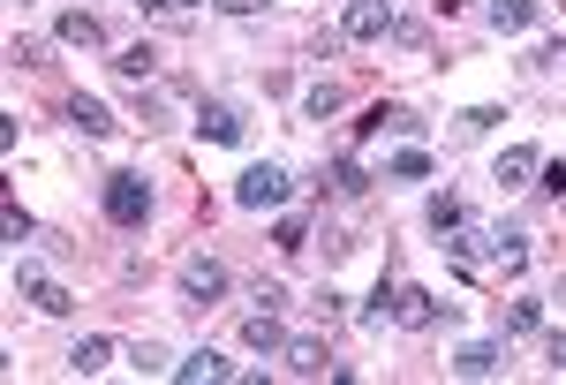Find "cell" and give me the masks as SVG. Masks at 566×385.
Listing matches in <instances>:
<instances>
[{"instance_id": "7402d4cb", "label": "cell", "mask_w": 566, "mask_h": 385, "mask_svg": "<svg viewBox=\"0 0 566 385\" xmlns=\"http://www.w3.org/2000/svg\"><path fill=\"white\" fill-rule=\"evenodd\" d=\"M332 190H340V196H363V190H370L363 159H332Z\"/></svg>"}, {"instance_id": "1f68e13d", "label": "cell", "mask_w": 566, "mask_h": 385, "mask_svg": "<svg viewBox=\"0 0 566 385\" xmlns=\"http://www.w3.org/2000/svg\"><path fill=\"white\" fill-rule=\"evenodd\" d=\"M166 8H204V0H166Z\"/></svg>"}, {"instance_id": "d6986e66", "label": "cell", "mask_w": 566, "mask_h": 385, "mask_svg": "<svg viewBox=\"0 0 566 385\" xmlns=\"http://www.w3.org/2000/svg\"><path fill=\"white\" fill-rule=\"evenodd\" d=\"M430 227H438V234H453V227H468V204H461V196L445 190V196H430Z\"/></svg>"}, {"instance_id": "ba28073f", "label": "cell", "mask_w": 566, "mask_h": 385, "mask_svg": "<svg viewBox=\"0 0 566 385\" xmlns=\"http://www.w3.org/2000/svg\"><path fill=\"white\" fill-rule=\"evenodd\" d=\"M483 15H491V30H499V38H521V30H537V15H544V8H537V0H491Z\"/></svg>"}, {"instance_id": "83f0119b", "label": "cell", "mask_w": 566, "mask_h": 385, "mask_svg": "<svg viewBox=\"0 0 566 385\" xmlns=\"http://www.w3.org/2000/svg\"><path fill=\"white\" fill-rule=\"evenodd\" d=\"M273 242H280V249H302L310 234H302V219H280V227H273Z\"/></svg>"}, {"instance_id": "7a4b0ae2", "label": "cell", "mask_w": 566, "mask_h": 385, "mask_svg": "<svg viewBox=\"0 0 566 385\" xmlns=\"http://www.w3.org/2000/svg\"><path fill=\"white\" fill-rule=\"evenodd\" d=\"M106 219L114 227H143L151 219V182L143 175H106Z\"/></svg>"}, {"instance_id": "f1b7e54d", "label": "cell", "mask_w": 566, "mask_h": 385, "mask_svg": "<svg viewBox=\"0 0 566 385\" xmlns=\"http://www.w3.org/2000/svg\"><path fill=\"white\" fill-rule=\"evenodd\" d=\"M544 356H552V371H566V333H552V341H544Z\"/></svg>"}, {"instance_id": "9c48e42d", "label": "cell", "mask_w": 566, "mask_h": 385, "mask_svg": "<svg viewBox=\"0 0 566 385\" xmlns=\"http://www.w3.org/2000/svg\"><path fill=\"white\" fill-rule=\"evenodd\" d=\"M174 378H197V385H227V378H242L227 356H212V348H197V356H181L174 363Z\"/></svg>"}, {"instance_id": "277c9868", "label": "cell", "mask_w": 566, "mask_h": 385, "mask_svg": "<svg viewBox=\"0 0 566 385\" xmlns=\"http://www.w3.org/2000/svg\"><path fill=\"white\" fill-rule=\"evenodd\" d=\"M15 295H23L30 310H46V318H68V310H76V303H68V287H61V280H46L30 257L15 265Z\"/></svg>"}, {"instance_id": "8fae6325", "label": "cell", "mask_w": 566, "mask_h": 385, "mask_svg": "<svg viewBox=\"0 0 566 385\" xmlns=\"http://www.w3.org/2000/svg\"><path fill=\"white\" fill-rule=\"evenodd\" d=\"M106 363H114V341H106V333H84V341L68 348V371H76V378H99Z\"/></svg>"}, {"instance_id": "e0dca14e", "label": "cell", "mask_w": 566, "mask_h": 385, "mask_svg": "<svg viewBox=\"0 0 566 385\" xmlns=\"http://www.w3.org/2000/svg\"><path fill=\"white\" fill-rule=\"evenodd\" d=\"M453 378H499V348H491V341L461 348V356H453Z\"/></svg>"}, {"instance_id": "d4e9b609", "label": "cell", "mask_w": 566, "mask_h": 385, "mask_svg": "<svg viewBox=\"0 0 566 385\" xmlns=\"http://www.w3.org/2000/svg\"><path fill=\"white\" fill-rule=\"evenodd\" d=\"M137 129H174V114H166V99H137Z\"/></svg>"}, {"instance_id": "4dcf8cb0", "label": "cell", "mask_w": 566, "mask_h": 385, "mask_svg": "<svg viewBox=\"0 0 566 385\" xmlns=\"http://www.w3.org/2000/svg\"><path fill=\"white\" fill-rule=\"evenodd\" d=\"M219 8H227V15H257L265 0H219Z\"/></svg>"}, {"instance_id": "f546056e", "label": "cell", "mask_w": 566, "mask_h": 385, "mask_svg": "<svg viewBox=\"0 0 566 385\" xmlns=\"http://www.w3.org/2000/svg\"><path fill=\"white\" fill-rule=\"evenodd\" d=\"M537 175H544V190L552 196H566V167H537Z\"/></svg>"}, {"instance_id": "4316f807", "label": "cell", "mask_w": 566, "mask_h": 385, "mask_svg": "<svg viewBox=\"0 0 566 385\" xmlns=\"http://www.w3.org/2000/svg\"><path fill=\"white\" fill-rule=\"evenodd\" d=\"M491 121H499V106H468V114H461V129H468V137H483Z\"/></svg>"}, {"instance_id": "484cf974", "label": "cell", "mask_w": 566, "mask_h": 385, "mask_svg": "<svg viewBox=\"0 0 566 385\" xmlns=\"http://www.w3.org/2000/svg\"><path fill=\"white\" fill-rule=\"evenodd\" d=\"M8 61H15V68H46V46H38V38H15Z\"/></svg>"}, {"instance_id": "6da1fadb", "label": "cell", "mask_w": 566, "mask_h": 385, "mask_svg": "<svg viewBox=\"0 0 566 385\" xmlns=\"http://www.w3.org/2000/svg\"><path fill=\"white\" fill-rule=\"evenodd\" d=\"M393 30H401L393 0H348V15H340V38H348V46H378V38H393Z\"/></svg>"}, {"instance_id": "603a6c76", "label": "cell", "mask_w": 566, "mask_h": 385, "mask_svg": "<svg viewBox=\"0 0 566 385\" xmlns=\"http://www.w3.org/2000/svg\"><path fill=\"white\" fill-rule=\"evenodd\" d=\"M114 68H122L129 84H143V76L159 68V53H151V46H129V53H114Z\"/></svg>"}, {"instance_id": "52a82bcc", "label": "cell", "mask_w": 566, "mask_h": 385, "mask_svg": "<svg viewBox=\"0 0 566 385\" xmlns=\"http://www.w3.org/2000/svg\"><path fill=\"white\" fill-rule=\"evenodd\" d=\"M386 129H393V137H424V121H416L408 106H370V114L355 121V137H363V144H370V137H386Z\"/></svg>"}, {"instance_id": "cb8c5ba5", "label": "cell", "mask_w": 566, "mask_h": 385, "mask_svg": "<svg viewBox=\"0 0 566 385\" xmlns=\"http://www.w3.org/2000/svg\"><path fill=\"white\" fill-rule=\"evenodd\" d=\"M302 106H310V121H325V114H340V84H310V99H302Z\"/></svg>"}, {"instance_id": "5bb4252c", "label": "cell", "mask_w": 566, "mask_h": 385, "mask_svg": "<svg viewBox=\"0 0 566 385\" xmlns=\"http://www.w3.org/2000/svg\"><path fill=\"white\" fill-rule=\"evenodd\" d=\"M242 341H250L257 356H287V333H280V318H273V310H257V318L242 325Z\"/></svg>"}, {"instance_id": "8992f818", "label": "cell", "mask_w": 566, "mask_h": 385, "mask_svg": "<svg viewBox=\"0 0 566 385\" xmlns=\"http://www.w3.org/2000/svg\"><path fill=\"white\" fill-rule=\"evenodd\" d=\"M197 129H204L212 144H242V137H250L242 106H227V99H204V106H197Z\"/></svg>"}, {"instance_id": "ffe728a7", "label": "cell", "mask_w": 566, "mask_h": 385, "mask_svg": "<svg viewBox=\"0 0 566 385\" xmlns=\"http://www.w3.org/2000/svg\"><path fill=\"white\" fill-rule=\"evenodd\" d=\"M386 175H393V182H424V175H430V152H416V144H408V152H393V159H386Z\"/></svg>"}, {"instance_id": "5b68a950", "label": "cell", "mask_w": 566, "mask_h": 385, "mask_svg": "<svg viewBox=\"0 0 566 385\" xmlns=\"http://www.w3.org/2000/svg\"><path fill=\"white\" fill-rule=\"evenodd\" d=\"M219 295H227V265H219V257H189V265H181V303L204 310V303H219Z\"/></svg>"}, {"instance_id": "4fadbf2b", "label": "cell", "mask_w": 566, "mask_h": 385, "mask_svg": "<svg viewBox=\"0 0 566 385\" xmlns=\"http://www.w3.org/2000/svg\"><path fill=\"white\" fill-rule=\"evenodd\" d=\"M287 371H294V378H325V371H340V363L325 356V341H287Z\"/></svg>"}, {"instance_id": "ac0fdd59", "label": "cell", "mask_w": 566, "mask_h": 385, "mask_svg": "<svg viewBox=\"0 0 566 385\" xmlns=\"http://www.w3.org/2000/svg\"><path fill=\"white\" fill-rule=\"evenodd\" d=\"M129 371H137V378H174V356H166L159 341H137V348H129Z\"/></svg>"}, {"instance_id": "7c38bea8", "label": "cell", "mask_w": 566, "mask_h": 385, "mask_svg": "<svg viewBox=\"0 0 566 385\" xmlns=\"http://www.w3.org/2000/svg\"><path fill=\"white\" fill-rule=\"evenodd\" d=\"M529 175H537V152L529 144H514V152H499V167H491V182L514 196V190H529Z\"/></svg>"}, {"instance_id": "3957f363", "label": "cell", "mask_w": 566, "mask_h": 385, "mask_svg": "<svg viewBox=\"0 0 566 385\" xmlns=\"http://www.w3.org/2000/svg\"><path fill=\"white\" fill-rule=\"evenodd\" d=\"M235 204H242V211H280L287 204V167H273V159L250 167V175L235 182Z\"/></svg>"}, {"instance_id": "30bf717a", "label": "cell", "mask_w": 566, "mask_h": 385, "mask_svg": "<svg viewBox=\"0 0 566 385\" xmlns=\"http://www.w3.org/2000/svg\"><path fill=\"white\" fill-rule=\"evenodd\" d=\"M53 38H61V46H84V53H99V46H106V30H99V15H84V8H68V15L53 23Z\"/></svg>"}, {"instance_id": "9a60e30c", "label": "cell", "mask_w": 566, "mask_h": 385, "mask_svg": "<svg viewBox=\"0 0 566 385\" xmlns=\"http://www.w3.org/2000/svg\"><path fill=\"white\" fill-rule=\"evenodd\" d=\"M430 318H438V303L424 287H393V325H430Z\"/></svg>"}, {"instance_id": "2e32d148", "label": "cell", "mask_w": 566, "mask_h": 385, "mask_svg": "<svg viewBox=\"0 0 566 385\" xmlns=\"http://www.w3.org/2000/svg\"><path fill=\"white\" fill-rule=\"evenodd\" d=\"M68 121H76V129H84V137H114V114H106V106H99V99H84V91H76V99H68Z\"/></svg>"}, {"instance_id": "44dd1931", "label": "cell", "mask_w": 566, "mask_h": 385, "mask_svg": "<svg viewBox=\"0 0 566 385\" xmlns=\"http://www.w3.org/2000/svg\"><path fill=\"white\" fill-rule=\"evenodd\" d=\"M537 318H544V310H537V303H529V295H521V303H506V310H499V325H506V341H514V333H537Z\"/></svg>"}]
</instances>
